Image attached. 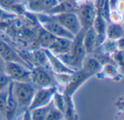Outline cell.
Returning a JSON list of instances; mask_svg holds the SVG:
<instances>
[{"instance_id": "6da1fadb", "label": "cell", "mask_w": 124, "mask_h": 120, "mask_svg": "<svg viewBox=\"0 0 124 120\" xmlns=\"http://www.w3.org/2000/svg\"><path fill=\"white\" fill-rule=\"evenodd\" d=\"M36 91V86L31 83L12 80V93L17 103L18 110L28 109Z\"/></svg>"}, {"instance_id": "7a4b0ae2", "label": "cell", "mask_w": 124, "mask_h": 120, "mask_svg": "<svg viewBox=\"0 0 124 120\" xmlns=\"http://www.w3.org/2000/svg\"><path fill=\"white\" fill-rule=\"evenodd\" d=\"M43 29L54 37L66 38L73 40L75 36L63 28L52 16H48L45 13H37L36 15Z\"/></svg>"}, {"instance_id": "3957f363", "label": "cell", "mask_w": 124, "mask_h": 120, "mask_svg": "<svg viewBox=\"0 0 124 120\" xmlns=\"http://www.w3.org/2000/svg\"><path fill=\"white\" fill-rule=\"evenodd\" d=\"M78 16L81 28L88 29L94 24L96 18V12L94 4L91 1H84L78 5L75 12Z\"/></svg>"}, {"instance_id": "277c9868", "label": "cell", "mask_w": 124, "mask_h": 120, "mask_svg": "<svg viewBox=\"0 0 124 120\" xmlns=\"http://www.w3.org/2000/svg\"><path fill=\"white\" fill-rule=\"evenodd\" d=\"M63 28L76 36L82 29L78 16L75 12H62L52 15Z\"/></svg>"}, {"instance_id": "5b68a950", "label": "cell", "mask_w": 124, "mask_h": 120, "mask_svg": "<svg viewBox=\"0 0 124 120\" xmlns=\"http://www.w3.org/2000/svg\"><path fill=\"white\" fill-rule=\"evenodd\" d=\"M54 75L44 67L36 66L31 70V82L39 88L54 86Z\"/></svg>"}, {"instance_id": "8992f818", "label": "cell", "mask_w": 124, "mask_h": 120, "mask_svg": "<svg viewBox=\"0 0 124 120\" xmlns=\"http://www.w3.org/2000/svg\"><path fill=\"white\" fill-rule=\"evenodd\" d=\"M4 72L13 81L31 82V70L16 62H5Z\"/></svg>"}, {"instance_id": "52a82bcc", "label": "cell", "mask_w": 124, "mask_h": 120, "mask_svg": "<svg viewBox=\"0 0 124 120\" xmlns=\"http://www.w3.org/2000/svg\"><path fill=\"white\" fill-rule=\"evenodd\" d=\"M57 92V88L54 86L39 88L34 93L28 110H33L38 107L45 106L50 103L53 99L54 93Z\"/></svg>"}, {"instance_id": "ba28073f", "label": "cell", "mask_w": 124, "mask_h": 120, "mask_svg": "<svg viewBox=\"0 0 124 120\" xmlns=\"http://www.w3.org/2000/svg\"><path fill=\"white\" fill-rule=\"evenodd\" d=\"M90 78L92 77L81 69L75 70L71 74L69 81L65 86L63 93L65 96L66 98L71 99V97L78 90V88Z\"/></svg>"}, {"instance_id": "9c48e42d", "label": "cell", "mask_w": 124, "mask_h": 120, "mask_svg": "<svg viewBox=\"0 0 124 120\" xmlns=\"http://www.w3.org/2000/svg\"><path fill=\"white\" fill-rule=\"evenodd\" d=\"M0 56L5 62H16L23 65L29 70L32 69L27 62L24 61V59H22L9 44L1 39H0Z\"/></svg>"}, {"instance_id": "30bf717a", "label": "cell", "mask_w": 124, "mask_h": 120, "mask_svg": "<svg viewBox=\"0 0 124 120\" xmlns=\"http://www.w3.org/2000/svg\"><path fill=\"white\" fill-rule=\"evenodd\" d=\"M47 60L48 64H49L51 69L54 72V73H68L72 74L75 70H71L70 68L68 67L55 54L51 52L47 49H43Z\"/></svg>"}, {"instance_id": "8fae6325", "label": "cell", "mask_w": 124, "mask_h": 120, "mask_svg": "<svg viewBox=\"0 0 124 120\" xmlns=\"http://www.w3.org/2000/svg\"><path fill=\"white\" fill-rule=\"evenodd\" d=\"M72 39L66 38H58L55 37L52 43L49 46L47 49H49L54 54H61L70 51L73 45Z\"/></svg>"}, {"instance_id": "7c38bea8", "label": "cell", "mask_w": 124, "mask_h": 120, "mask_svg": "<svg viewBox=\"0 0 124 120\" xmlns=\"http://www.w3.org/2000/svg\"><path fill=\"white\" fill-rule=\"evenodd\" d=\"M103 64L94 56H85L83 60L81 70L89 75L91 77L100 74Z\"/></svg>"}, {"instance_id": "4fadbf2b", "label": "cell", "mask_w": 124, "mask_h": 120, "mask_svg": "<svg viewBox=\"0 0 124 120\" xmlns=\"http://www.w3.org/2000/svg\"><path fill=\"white\" fill-rule=\"evenodd\" d=\"M83 43L86 54H91L94 51L98 43V38L97 33L93 26L85 30Z\"/></svg>"}, {"instance_id": "5bb4252c", "label": "cell", "mask_w": 124, "mask_h": 120, "mask_svg": "<svg viewBox=\"0 0 124 120\" xmlns=\"http://www.w3.org/2000/svg\"><path fill=\"white\" fill-rule=\"evenodd\" d=\"M18 111L17 103L12 93V80L9 85V94L6 105V109L4 111V117L7 120H12L15 117Z\"/></svg>"}, {"instance_id": "9a60e30c", "label": "cell", "mask_w": 124, "mask_h": 120, "mask_svg": "<svg viewBox=\"0 0 124 120\" xmlns=\"http://www.w3.org/2000/svg\"><path fill=\"white\" fill-rule=\"evenodd\" d=\"M53 106H54V105L53 101L52 100L50 103H49L45 106L31 110L30 111L31 119L34 120H45L47 117V114H49V111L52 109Z\"/></svg>"}, {"instance_id": "2e32d148", "label": "cell", "mask_w": 124, "mask_h": 120, "mask_svg": "<svg viewBox=\"0 0 124 120\" xmlns=\"http://www.w3.org/2000/svg\"><path fill=\"white\" fill-rule=\"evenodd\" d=\"M106 35L108 38L117 41L121 38H124V28L119 23L110 24L106 30Z\"/></svg>"}, {"instance_id": "e0dca14e", "label": "cell", "mask_w": 124, "mask_h": 120, "mask_svg": "<svg viewBox=\"0 0 124 120\" xmlns=\"http://www.w3.org/2000/svg\"><path fill=\"white\" fill-rule=\"evenodd\" d=\"M52 101H53L54 106L64 114L65 108H66V104H67V99L65 96V95L59 93L57 91L53 96Z\"/></svg>"}, {"instance_id": "ac0fdd59", "label": "cell", "mask_w": 124, "mask_h": 120, "mask_svg": "<svg viewBox=\"0 0 124 120\" xmlns=\"http://www.w3.org/2000/svg\"><path fill=\"white\" fill-rule=\"evenodd\" d=\"M59 4L58 0H41L39 13L49 14Z\"/></svg>"}, {"instance_id": "d6986e66", "label": "cell", "mask_w": 124, "mask_h": 120, "mask_svg": "<svg viewBox=\"0 0 124 120\" xmlns=\"http://www.w3.org/2000/svg\"><path fill=\"white\" fill-rule=\"evenodd\" d=\"M100 72H102V74L104 75L105 77L109 78L111 79L119 78V73L118 72L116 68L115 67L114 65H113L111 64L107 63L106 64L103 65Z\"/></svg>"}, {"instance_id": "ffe728a7", "label": "cell", "mask_w": 124, "mask_h": 120, "mask_svg": "<svg viewBox=\"0 0 124 120\" xmlns=\"http://www.w3.org/2000/svg\"><path fill=\"white\" fill-rule=\"evenodd\" d=\"M102 50L107 54H113L118 50L116 41L112 39H106L102 43Z\"/></svg>"}, {"instance_id": "44dd1931", "label": "cell", "mask_w": 124, "mask_h": 120, "mask_svg": "<svg viewBox=\"0 0 124 120\" xmlns=\"http://www.w3.org/2000/svg\"><path fill=\"white\" fill-rule=\"evenodd\" d=\"M33 59H34V61L38 64L37 66H42V67H46L45 65L46 64H48V60H47L46 56L43 49L40 50V51H35V53L33 54Z\"/></svg>"}, {"instance_id": "7402d4cb", "label": "cell", "mask_w": 124, "mask_h": 120, "mask_svg": "<svg viewBox=\"0 0 124 120\" xmlns=\"http://www.w3.org/2000/svg\"><path fill=\"white\" fill-rule=\"evenodd\" d=\"M8 94H9V85L6 88L0 91V113L3 117L6 109Z\"/></svg>"}, {"instance_id": "603a6c76", "label": "cell", "mask_w": 124, "mask_h": 120, "mask_svg": "<svg viewBox=\"0 0 124 120\" xmlns=\"http://www.w3.org/2000/svg\"><path fill=\"white\" fill-rule=\"evenodd\" d=\"M65 117V114L57 109L55 106H53L52 109L49 111V114H47V117L45 120H59L63 119Z\"/></svg>"}, {"instance_id": "cb8c5ba5", "label": "cell", "mask_w": 124, "mask_h": 120, "mask_svg": "<svg viewBox=\"0 0 124 120\" xmlns=\"http://www.w3.org/2000/svg\"><path fill=\"white\" fill-rule=\"evenodd\" d=\"M25 7L29 10L35 13L40 12V4L41 0H25Z\"/></svg>"}, {"instance_id": "d4e9b609", "label": "cell", "mask_w": 124, "mask_h": 120, "mask_svg": "<svg viewBox=\"0 0 124 120\" xmlns=\"http://www.w3.org/2000/svg\"><path fill=\"white\" fill-rule=\"evenodd\" d=\"M11 81L12 80L6 73L4 71H1L0 72V91L6 88L9 85Z\"/></svg>"}, {"instance_id": "484cf974", "label": "cell", "mask_w": 124, "mask_h": 120, "mask_svg": "<svg viewBox=\"0 0 124 120\" xmlns=\"http://www.w3.org/2000/svg\"><path fill=\"white\" fill-rule=\"evenodd\" d=\"M15 16V14L11 13L9 12H7V11L4 10V9H2L1 7H0V21L5 20V19L14 18Z\"/></svg>"}, {"instance_id": "4316f807", "label": "cell", "mask_w": 124, "mask_h": 120, "mask_svg": "<svg viewBox=\"0 0 124 120\" xmlns=\"http://www.w3.org/2000/svg\"><path fill=\"white\" fill-rule=\"evenodd\" d=\"M4 67H5V62L3 60V59L0 56V70L4 71Z\"/></svg>"}, {"instance_id": "83f0119b", "label": "cell", "mask_w": 124, "mask_h": 120, "mask_svg": "<svg viewBox=\"0 0 124 120\" xmlns=\"http://www.w3.org/2000/svg\"><path fill=\"white\" fill-rule=\"evenodd\" d=\"M3 117V116H2V115L1 114V113H0V119H1V117Z\"/></svg>"}, {"instance_id": "f1b7e54d", "label": "cell", "mask_w": 124, "mask_h": 120, "mask_svg": "<svg viewBox=\"0 0 124 120\" xmlns=\"http://www.w3.org/2000/svg\"><path fill=\"white\" fill-rule=\"evenodd\" d=\"M22 1H25V0H22Z\"/></svg>"}, {"instance_id": "f546056e", "label": "cell", "mask_w": 124, "mask_h": 120, "mask_svg": "<svg viewBox=\"0 0 124 120\" xmlns=\"http://www.w3.org/2000/svg\"><path fill=\"white\" fill-rule=\"evenodd\" d=\"M0 72H1V70H0Z\"/></svg>"}]
</instances>
